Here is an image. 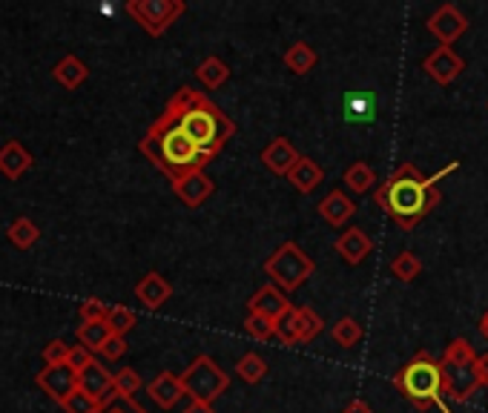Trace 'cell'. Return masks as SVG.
<instances>
[{"instance_id":"1","label":"cell","mask_w":488,"mask_h":413,"mask_svg":"<svg viewBox=\"0 0 488 413\" xmlns=\"http://www.w3.org/2000/svg\"><path fill=\"white\" fill-rule=\"evenodd\" d=\"M173 127H179L184 136L199 146L204 161H213L221 153V146L235 136L233 118H227L221 112V107H216L210 98L193 90V86H182V90L167 101L164 112L155 118L146 132L161 136V132H167Z\"/></svg>"},{"instance_id":"2","label":"cell","mask_w":488,"mask_h":413,"mask_svg":"<svg viewBox=\"0 0 488 413\" xmlns=\"http://www.w3.org/2000/svg\"><path fill=\"white\" fill-rule=\"evenodd\" d=\"M374 201L403 230H413L442 201V196L437 187L425 181V175L413 164H399L391 172V179L374 193Z\"/></svg>"},{"instance_id":"3","label":"cell","mask_w":488,"mask_h":413,"mask_svg":"<svg viewBox=\"0 0 488 413\" xmlns=\"http://www.w3.org/2000/svg\"><path fill=\"white\" fill-rule=\"evenodd\" d=\"M394 385H396V391L403 393L413 408H420V410L434 408V405L439 402V396H442V371H439V362L428 356L425 350H420L417 356H413L411 362H405V365L396 371Z\"/></svg>"},{"instance_id":"4","label":"cell","mask_w":488,"mask_h":413,"mask_svg":"<svg viewBox=\"0 0 488 413\" xmlns=\"http://www.w3.org/2000/svg\"><path fill=\"white\" fill-rule=\"evenodd\" d=\"M475 359L477 353L463 336L451 338L446 345L439 371H442V396H448L451 402H468L480 391L475 379Z\"/></svg>"},{"instance_id":"5","label":"cell","mask_w":488,"mask_h":413,"mask_svg":"<svg viewBox=\"0 0 488 413\" xmlns=\"http://www.w3.org/2000/svg\"><path fill=\"white\" fill-rule=\"evenodd\" d=\"M314 270H316L314 259H310L296 242L279 244L268 256V261H264V273L271 276V285H276L285 296L293 290H299L307 278L314 276Z\"/></svg>"},{"instance_id":"6","label":"cell","mask_w":488,"mask_h":413,"mask_svg":"<svg viewBox=\"0 0 488 413\" xmlns=\"http://www.w3.org/2000/svg\"><path fill=\"white\" fill-rule=\"evenodd\" d=\"M179 382L190 400L210 402V405L230 388V376L221 371L218 362L207 356V353H201V356H196L187 365V371L179 376Z\"/></svg>"},{"instance_id":"7","label":"cell","mask_w":488,"mask_h":413,"mask_svg":"<svg viewBox=\"0 0 488 413\" xmlns=\"http://www.w3.org/2000/svg\"><path fill=\"white\" fill-rule=\"evenodd\" d=\"M184 0H129L127 14L136 21L146 35H164L175 23V18L184 14Z\"/></svg>"},{"instance_id":"8","label":"cell","mask_w":488,"mask_h":413,"mask_svg":"<svg viewBox=\"0 0 488 413\" xmlns=\"http://www.w3.org/2000/svg\"><path fill=\"white\" fill-rule=\"evenodd\" d=\"M35 385L47 393L52 402L64 405L67 396L78 388V373L72 371L69 365H52V367H43V371L35 376Z\"/></svg>"},{"instance_id":"9","label":"cell","mask_w":488,"mask_h":413,"mask_svg":"<svg viewBox=\"0 0 488 413\" xmlns=\"http://www.w3.org/2000/svg\"><path fill=\"white\" fill-rule=\"evenodd\" d=\"M466 29H468L466 14L457 6H451V4L439 6L431 18H428V32H431L442 43V47H451V43L466 32Z\"/></svg>"},{"instance_id":"10","label":"cell","mask_w":488,"mask_h":413,"mask_svg":"<svg viewBox=\"0 0 488 413\" xmlns=\"http://www.w3.org/2000/svg\"><path fill=\"white\" fill-rule=\"evenodd\" d=\"M422 69H425L428 75H431L439 86H448V83H454L457 78L463 75L466 64H463V57L457 55L451 47H439V49H434L431 55L425 57Z\"/></svg>"},{"instance_id":"11","label":"cell","mask_w":488,"mask_h":413,"mask_svg":"<svg viewBox=\"0 0 488 413\" xmlns=\"http://www.w3.org/2000/svg\"><path fill=\"white\" fill-rule=\"evenodd\" d=\"M78 391H84L86 396H93V400L101 402L103 408H110L112 405V373L98 359H93L78 373Z\"/></svg>"},{"instance_id":"12","label":"cell","mask_w":488,"mask_h":413,"mask_svg":"<svg viewBox=\"0 0 488 413\" xmlns=\"http://www.w3.org/2000/svg\"><path fill=\"white\" fill-rule=\"evenodd\" d=\"M290 307H293L290 299H288L276 285H262V287L253 293V296L247 299V310H250V313H259V316H264V319H271L273 324L282 319Z\"/></svg>"},{"instance_id":"13","label":"cell","mask_w":488,"mask_h":413,"mask_svg":"<svg viewBox=\"0 0 488 413\" xmlns=\"http://www.w3.org/2000/svg\"><path fill=\"white\" fill-rule=\"evenodd\" d=\"M213 189H216V184H213L210 175H204V170L187 172L179 181H173V193L179 196L187 206H193V210L213 196Z\"/></svg>"},{"instance_id":"14","label":"cell","mask_w":488,"mask_h":413,"mask_svg":"<svg viewBox=\"0 0 488 413\" xmlns=\"http://www.w3.org/2000/svg\"><path fill=\"white\" fill-rule=\"evenodd\" d=\"M333 247H336V253L350 264V268H357V264H362L368 256L374 253V242L368 239V233L359 230V227H348V230L336 239Z\"/></svg>"},{"instance_id":"15","label":"cell","mask_w":488,"mask_h":413,"mask_svg":"<svg viewBox=\"0 0 488 413\" xmlns=\"http://www.w3.org/2000/svg\"><path fill=\"white\" fill-rule=\"evenodd\" d=\"M136 299H138L146 310H158V307H164V304L173 299V285H170L161 273L150 270V273H146L141 282L136 285Z\"/></svg>"},{"instance_id":"16","label":"cell","mask_w":488,"mask_h":413,"mask_svg":"<svg viewBox=\"0 0 488 413\" xmlns=\"http://www.w3.org/2000/svg\"><path fill=\"white\" fill-rule=\"evenodd\" d=\"M262 164L268 167L273 175H288L290 172V167L299 161V153H296V146L285 138V136H279V138H273L268 146L262 150Z\"/></svg>"},{"instance_id":"17","label":"cell","mask_w":488,"mask_h":413,"mask_svg":"<svg viewBox=\"0 0 488 413\" xmlns=\"http://www.w3.org/2000/svg\"><path fill=\"white\" fill-rule=\"evenodd\" d=\"M32 164H35V158L21 141L12 138L0 146V172H4L9 181H18L23 172L32 170Z\"/></svg>"},{"instance_id":"18","label":"cell","mask_w":488,"mask_h":413,"mask_svg":"<svg viewBox=\"0 0 488 413\" xmlns=\"http://www.w3.org/2000/svg\"><path fill=\"white\" fill-rule=\"evenodd\" d=\"M319 215L328 221L331 227H345L348 221L357 215V204H353L342 189H331V193L319 201Z\"/></svg>"},{"instance_id":"19","label":"cell","mask_w":488,"mask_h":413,"mask_svg":"<svg viewBox=\"0 0 488 413\" xmlns=\"http://www.w3.org/2000/svg\"><path fill=\"white\" fill-rule=\"evenodd\" d=\"M285 179L299 189L302 196H307V193H314V189L324 181V170L316 164L314 158H307V155H299V161L290 167V172L285 175Z\"/></svg>"},{"instance_id":"20","label":"cell","mask_w":488,"mask_h":413,"mask_svg":"<svg viewBox=\"0 0 488 413\" xmlns=\"http://www.w3.org/2000/svg\"><path fill=\"white\" fill-rule=\"evenodd\" d=\"M146 393L153 396V402H155V405H161L164 410H170V408L179 405V400L184 396V388H182L179 376L170 373V371H164V373H158V376L150 382V385H146Z\"/></svg>"},{"instance_id":"21","label":"cell","mask_w":488,"mask_h":413,"mask_svg":"<svg viewBox=\"0 0 488 413\" xmlns=\"http://www.w3.org/2000/svg\"><path fill=\"white\" fill-rule=\"evenodd\" d=\"M52 78L64 86V90H78V86L90 78V69H86V64L81 61V57H75V55H64L61 61L55 64V69H52Z\"/></svg>"},{"instance_id":"22","label":"cell","mask_w":488,"mask_h":413,"mask_svg":"<svg viewBox=\"0 0 488 413\" xmlns=\"http://www.w3.org/2000/svg\"><path fill=\"white\" fill-rule=\"evenodd\" d=\"M293 330H296V345H307L322 333L324 321L314 307H293Z\"/></svg>"},{"instance_id":"23","label":"cell","mask_w":488,"mask_h":413,"mask_svg":"<svg viewBox=\"0 0 488 413\" xmlns=\"http://www.w3.org/2000/svg\"><path fill=\"white\" fill-rule=\"evenodd\" d=\"M377 112V98L371 92H350L345 98V118L350 124H371Z\"/></svg>"},{"instance_id":"24","label":"cell","mask_w":488,"mask_h":413,"mask_svg":"<svg viewBox=\"0 0 488 413\" xmlns=\"http://www.w3.org/2000/svg\"><path fill=\"white\" fill-rule=\"evenodd\" d=\"M282 61H285V66L293 72V75H307L310 69L316 66V49L310 47V43H305V40H299V43H293V47L282 55Z\"/></svg>"},{"instance_id":"25","label":"cell","mask_w":488,"mask_h":413,"mask_svg":"<svg viewBox=\"0 0 488 413\" xmlns=\"http://www.w3.org/2000/svg\"><path fill=\"white\" fill-rule=\"evenodd\" d=\"M196 78H199V83L204 86V90H218V86H225V83H227L230 69H227L225 61H221V57L210 55V57H204V61L199 64Z\"/></svg>"},{"instance_id":"26","label":"cell","mask_w":488,"mask_h":413,"mask_svg":"<svg viewBox=\"0 0 488 413\" xmlns=\"http://www.w3.org/2000/svg\"><path fill=\"white\" fill-rule=\"evenodd\" d=\"M6 235H9V242H12L14 247H18V250H29V247H35V244H38V239H40V227L35 224L32 218L21 215V218H14L12 224H9Z\"/></svg>"},{"instance_id":"27","label":"cell","mask_w":488,"mask_h":413,"mask_svg":"<svg viewBox=\"0 0 488 413\" xmlns=\"http://www.w3.org/2000/svg\"><path fill=\"white\" fill-rule=\"evenodd\" d=\"M138 391H141V376L132 371V367H124V371L112 373V402L136 400Z\"/></svg>"},{"instance_id":"28","label":"cell","mask_w":488,"mask_h":413,"mask_svg":"<svg viewBox=\"0 0 488 413\" xmlns=\"http://www.w3.org/2000/svg\"><path fill=\"white\" fill-rule=\"evenodd\" d=\"M342 181L348 184V189L350 193H368L374 184H377V172L365 164V161H353V164L345 170V175H342Z\"/></svg>"},{"instance_id":"29","label":"cell","mask_w":488,"mask_h":413,"mask_svg":"<svg viewBox=\"0 0 488 413\" xmlns=\"http://www.w3.org/2000/svg\"><path fill=\"white\" fill-rule=\"evenodd\" d=\"M103 321H107L110 333H115V336H127L132 328H136L138 316H136V310H129V307H124V304H110V307H107V316H103Z\"/></svg>"},{"instance_id":"30","label":"cell","mask_w":488,"mask_h":413,"mask_svg":"<svg viewBox=\"0 0 488 413\" xmlns=\"http://www.w3.org/2000/svg\"><path fill=\"white\" fill-rule=\"evenodd\" d=\"M331 336H333V342H336L339 347H357V345L362 342L365 330H362V324H359L357 319L342 316V319L333 324Z\"/></svg>"},{"instance_id":"31","label":"cell","mask_w":488,"mask_h":413,"mask_svg":"<svg viewBox=\"0 0 488 413\" xmlns=\"http://www.w3.org/2000/svg\"><path fill=\"white\" fill-rule=\"evenodd\" d=\"M75 336H78L81 347H86L90 353H98V347L107 342L110 328H107V321H81Z\"/></svg>"},{"instance_id":"32","label":"cell","mask_w":488,"mask_h":413,"mask_svg":"<svg viewBox=\"0 0 488 413\" xmlns=\"http://www.w3.org/2000/svg\"><path fill=\"white\" fill-rule=\"evenodd\" d=\"M235 373L244 379L247 385H256L264 376H268V362H264L259 353H244V356L235 362Z\"/></svg>"},{"instance_id":"33","label":"cell","mask_w":488,"mask_h":413,"mask_svg":"<svg viewBox=\"0 0 488 413\" xmlns=\"http://www.w3.org/2000/svg\"><path fill=\"white\" fill-rule=\"evenodd\" d=\"M391 273L399 278V282H413L422 273V261L411 253V250H403L394 261H391Z\"/></svg>"},{"instance_id":"34","label":"cell","mask_w":488,"mask_h":413,"mask_svg":"<svg viewBox=\"0 0 488 413\" xmlns=\"http://www.w3.org/2000/svg\"><path fill=\"white\" fill-rule=\"evenodd\" d=\"M61 408H64V413H103V410H107L101 402H95L93 396H86V393L78 391V388L67 396V402H64Z\"/></svg>"},{"instance_id":"35","label":"cell","mask_w":488,"mask_h":413,"mask_svg":"<svg viewBox=\"0 0 488 413\" xmlns=\"http://www.w3.org/2000/svg\"><path fill=\"white\" fill-rule=\"evenodd\" d=\"M244 330H247V336H253L256 342H268V338H273V321L259 313H247Z\"/></svg>"},{"instance_id":"36","label":"cell","mask_w":488,"mask_h":413,"mask_svg":"<svg viewBox=\"0 0 488 413\" xmlns=\"http://www.w3.org/2000/svg\"><path fill=\"white\" fill-rule=\"evenodd\" d=\"M127 350H129L127 338H124V336L110 333V336H107V342H103V345L98 347V356H101V359H107V362H118V359L124 356Z\"/></svg>"},{"instance_id":"37","label":"cell","mask_w":488,"mask_h":413,"mask_svg":"<svg viewBox=\"0 0 488 413\" xmlns=\"http://www.w3.org/2000/svg\"><path fill=\"white\" fill-rule=\"evenodd\" d=\"M67 359H69V345L64 338H49V342L43 345V362H47V367L67 365Z\"/></svg>"},{"instance_id":"38","label":"cell","mask_w":488,"mask_h":413,"mask_svg":"<svg viewBox=\"0 0 488 413\" xmlns=\"http://www.w3.org/2000/svg\"><path fill=\"white\" fill-rule=\"evenodd\" d=\"M107 307L101 299H86L81 307H78V316L81 321H103V316H107Z\"/></svg>"},{"instance_id":"39","label":"cell","mask_w":488,"mask_h":413,"mask_svg":"<svg viewBox=\"0 0 488 413\" xmlns=\"http://www.w3.org/2000/svg\"><path fill=\"white\" fill-rule=\"evenodd\" d=\"M290 310H293V307H290ZM290 310L273 324V336H279V342L288 345V347L296 345V330H293V313H290Z\"/></svg>"},{"instance_id":"40","label":"cell","mask_w":488,"mask_h":413,"mask_svg":"<svg viewBox=\"0 0 488 413\" xmlns=\"http://www.w3.org/2000/svg\"><path fill=\"white\" fill-rule=\"evenodd\" d=\"M95 359V353H90L86 347H81V345H75V347H69V359H67V365L72 367L75 373H81L86 365H90Z\"/></svg>"},{"instance_id":"41","label":"cell","mask_w":488,"mask_h":413,"mask_svg":"<svg viewBox=\"0 0 488 413\" xmlns=\"http://www.w3.org/2000/svg\"><path fill=\"white\" fill-rule=\"evenodd\" d=\"M475 379H477L480 388L488 385V353H483V356L475 359Z\"/></svg>"},{"instance_id":"42","label":"cell","mask_w":488,"mask_h":413,"mask_svg":"<svg viewBox=\"0 0 488 413\" xmlns=\"http://www.w3.org/2000/svg\"><path fill=\"white\" fill-rule=\"evenodd\" d=\"M342 413H374V410H371V405H368L365 400H353V402H348L342 408Z\"/></svg>"},{"instance_id":"43","label":"cell","mask_w":488,"mask_h":413,"mask_svg":"<svg viewBox=\"0 0 488 413\" xmlns=\"http://www.w3.org/2000/svg\"><path fill=\"white\" fill-rule=\"evenodd\" d=\"M184 413H216V410H213L210 402H196V400H193V402L184 408Z\"/></svg>"},{"instance_id":"44","label":"cell","mask_w":488,"mask_h":413,"mask_svg":"<svg viewBox=\"0 0 488 413\" xmlns=\"http://www.w3.org/2000/svg\"><path fill=\"white\" fill-rule=\"evenodd\" d=\"M480 333L488 338V310H485V313H483V319H480Z\"/></svg>"}]
</instances>
